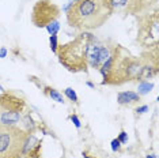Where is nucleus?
I'll use <instances>...</instances> for the list:
<instances>
[{
  "instance_id": "1",
  "label": "nucleus",
  "mask_w": 159,
  "mask_h": 158,
  "mask_svg": "<svg viewBox=\"0 0 159 158\" xmlns=\"http://www.w3.org/2000/svg\"><path fill=\"white\" fill-rule=\"evenodd\" d=\"M143 64V56H133L128 49L121 45L111 46L109 57L99 67V72L103 79L101 83L120 86L133 81L140 82Z\"/></svg>"
},
{
  "instance_id": "2",
  "label": "nucleus",
  "mask_w": 159,
  "mask_h": 158,
  "mask_svg": "<svg viewBox=\"0 0 159 158\" xmlns=\"http://www.w3.org/2000/svg\"><path fill=\"white\" fill-rule=\"evenodd\" d=\"M111 0H75L67 10V22L80 31L99 29L113 15Z\"/></svg>"
},
{
  "instance_id": "3",
  "label": "nucleus",
  "mask_w": 159,
  "mask_h": 158,
  "mask_svg": "<svg viewBox=\"0 0 159 158\" xmlns=\"http://www.w3.org/2000/svg\"><path fill=\"white\" fill-rule=\"evenodd\" d=\"M95 40L90 31H80L74 40L59 45L56 52L59 63L70 72H87L90 49Z\"/></svg>"
},
{
  "instance_id": "4",
  "label": "nucleus",
  "mask_w": 159,
  "mask_h": 158,
  "mask_svg": "<svg viewBox=\"0 0 159 158\" xmlns=\"http://www.w3.org/2000/svg\"><path fill=\"white\" fill-rule=\"evenodd\" d=\"M137 42L148 51L159 46V14L155 8L137 15Z\"/></svg>"
},
{
  "instance_id": "5",
  "label": "nucleus",
  "mask_w": 159,
  "mask_h": 158,
  "mask_svg": "<svg viewBox=\"0 0 159 158\" xmlns=\"http://www.w3.org/2000/svg\"><path fill=\"white\" fill-rule=\"evenodd\" d=\"M25 138L19 125L0 124V158H20Z\"/></svg>"
},
{
  "instance_id": "6",
  "label": "nucleus",
  "mask_w": 159,
  "mask_h": 158,
  "mask_svg": "<svg viewBox=\"0 0 159 158\" xmlns=\"http://www.w3.org/2000/svg\"><path fill=\"white\" fill-rule=\"evenodd\" d=\"M26 101L23 97L14 91H2L0 94V124L16 125L20 123L23 112L26 110Z\"/></svg>"
},
{
  "instance_id": "7",
  "label": "nucleus",
  "mask_w": 159,
  "mask_h": 158,
  "mask_svg": "<svg viewBox=\"0 0 159 158\" xmlns=\"http://www.w3.org/2000/svg\"><path fill=\"white\" fill-rule=\"evenodd\" d=\"M61 15V8L52 0H37L31 10V23L35 27H46L57 21Z\"/></svg>"
},
{
  "instance_id": "8",
  "label": "nucleus",
  "mask_w": 159,
  "mask_h": 158,
  "mask_svg": "<svg viewBox=\"0 0 159 158\" xmlns=\"http://www.w3.org/2000/svg\"><path fill=\"white\" fill-rule=\"evenodd\" d=\"M158 0H111L113 11H120L129 15H142L155 7Z\"/></svg>"
},
{
  "instance_id": "9",
  "label": "nucleus",
  "mask_w": 159,
  "mask_h": 158,
  "mask_svg": "<svg viewBox=\"0 0 159 158\" xmlns=\"http://www.w3.org/2000/svg\"><path fill=\"white\" fill-rule=\"evenodd\" d=\"M42 156V141L34 134H26L23 141L20 158H41Z\"/></svg>"
},
{
  "instance_id": "10",
  "label": "nucleus",
  "mask_w": 159,
  "mask_h": 158,
  "mask_svg": "<svg viewBox=\"0 0 159 158\" xmlns=\"http://www.w3.org/2000/svg\"><path fill=\"white\" fill-rule=\"evenodd\" d=\"M142 100V95H139L135 91H118L117 93V102L120 105H132Z\"/></svg>"
},
{
  "instance_id": "11",
  "label": "nucleus",
  "mask_w": 159,
  "mask_h": 158,
  "mask_svg": "<svg viewBox=\"0 0 159 158\" xmlns=\"http://www.w3.org/2000/svg\"><path fill=\"white\" fill-rule=\"evenodd\" d=\"M44 94L46 97H49L52 101H56V102H59V104H64L66 101H64V97L63 94L59 91V90H56L55 87H50V86H45L44 87Z\"/></svg>"
},
{
  "instance_id": "12",
  "label": "nucleus",
  "mask_w": 159,
  "mask_h": 158,
  "mask_svg": "<svg viewBox=\"0 0 159 158\" xmlns=\"http://www.w3.org/2000/svg\"><path fill=\"white\" fill-rule=\"evenodd\" d=\"M154 87V83H150V82L147 81H142L139 85V93L137 94L142 95V94H147V93L151 91V89Z\"/></svg>"
},
{
  "instance_id": "13",
  "label": "nucleus",
  "mask_w": 159,
  "mask_h": 158,
  "mask_svg": "<svg viewBox=\"0 0 159 158\" xmlns=\"http://www.w3.org/2000/svg\"><path fill=\"white\" fill-rule=\"evenodd\" d=\"M64 95L67 97L70 101H72V102H75V104H78L79 102V98H78V94L75 93V90L74 89H71V87H67L66 90H64Z\"/></svg>"
},
{
  "instance_id": "14",
  "label": "nucleus",
  "mask_w": 159,
  "mask_h": 158,
  "mask_svg": "<svg viewBox=\"0 0 159 158\" xmlns=\"http://www.w3.org/2000/svg\"><path fill=\"white\" fill-rule=\"evenodd\" d=\"M49 45H50V51L56 55L57 48H59V37H57V34H52L49 37Z\"/></svg>"
},
{
  "instance_id": "15",
  "label": "nucleus",
  "mask_w": 159,
  "mask_h": 158,
  "mask_svg": "<svg viewBox=\"0 0 159 158\" xmlns=\"http://www.w3.org/2000/svg\"><path fill=\"white\" fill-rule=\"evenodd\" d=\"M46 30L49 31V34H57V31L60 30V25H59V21H55V22H52L50 25H48V26L45 27Z\"/></svg>"
},
{
  "instance_id": "16",
  "label": "nucleus",
  "mask_w": 159,
  "mask_h": 158,
  "mask_svg": "<svg viewBox=\"0 0 159 158\" xmlns=\"http://www.w3.org/2000/svg\"><path fill=\"white\" fill-rule=\"evenodd\" d=\"M110 146H111V150H113L114 153H120L121 151V143H120V141H118L117 138L116 139H113V141L110 142Z\"/></svg>"
},
{
  "instance_id": "17",
  "label": "nucleus",
  "mask_w": 159,
  "mask_h": 158,
  "mask_svg": "<svg viewBox=\"0 0 159 158\" xmlns=\"http://www.w3.org/2000/svg\"><path fill=\"white\" fill-rule=\"evenodd\" d=\"M68 118H70L72 123L75 124V127H76L78 130L82 127V123H80V120H79V117H78V114H76V113H72V114H70V117H68Z\"/></svg>"
},
{
  "instance_id": "18",
  "label": "nucleus",
  "mask_w": 159,
  "mask_h": 158,
  "mask_svg": "<svg viewBox=\"0 0 159 158\" xmlns=\"http://www.w3.org/2000/svg\"><path fill=\"white\" fill-rule=\"evenodd\" d=\"M117 139L120 141L121 145H125V143H128V134H126L125 131H121L120 135L117 136Z\"/></svg>"
},
{
  "instance_id": "19",
  "label": "nucleus",
  "mask_w": 159,
  "mask_h": 158,
  "mask_svg": "<svg viewBox=\"0 0 159 158\" xmlns=\"http://www.w3.org/2000/svg\"><path fill=\"white\" fill-rule=\"evenodd\" d=\"M150 110V108H148V105H142V106H137L136 109H135V112L136 114H143V113H146Z\"/></svg>"
},
{
  "instance_id": "20",
  "label": "nucleus",
  "mask_w": 159,
  "mask_h": 158,
  "mask_svg": "<svg viewBox=\"0 0 159 158\" xmlns=\"http://www.w3.org/2000/svg\"><path fill=\"white\" fill-rule=\"evenodd\" d=\"M7 55H8V49L6 46H2L0 48V59H4V57H7Z\"/></svg>"
},
{
  "instance_id": "21",
  "label": "nucleus",
  "mask_w": 159,
  "mask_h": 158,
  "mask_svg": "<svg viewBox=\"0 0 159 158\" xmlns=\"http://www.w3.org/2000/svg\"><path fill=\"white\" fill-rule=\"evenodd\" d=\"M83 157H84V158H97L95 156H94V157H91V156H89V154H87V153H86V151H83Z\"/></svg>"
},
{
  "instance_id": "22",
  "label": "nucleus",
  "mask_w": 159,
  "mask_h": 158,
  "mask_svg": "<svg viewBox=\"0 0 159 158\" xmlns=\"http://www.w3.org/2000/svg\"><path fill=\"white\" fill-rule=\"evenodd\" d=\"M146 158H157V156H154V154H148Z\"/></svg>"
},
{
  "instance_id": "23",
  "label": "nucleus",
  "mask_w": 159,
  "mask_h": 158,
  "mask_svg": "<svg viewBox=\"0 0 159 158\" xmlns=\"http://www.w3.org/2000/svg\"><path fill=\"white\" fill-rule=\"evenodd\" d=\"M87 85H89V86H90V87H93V89H95V86H94V85H93V83H90V82H87Z\"/></svg>"
}]
</instances>
